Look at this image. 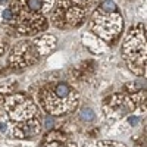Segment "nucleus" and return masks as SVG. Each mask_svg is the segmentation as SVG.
I'll list each match as a JSON object with an SVG mask.
<instances>
[{
    "instance_id": "obj_8",
    "label": "nucleus",
    "mask_w": 147,
    "mask_h": 147,
    "mask_svg": "<svg viewBox=\"0 0 147 147\" xmlns=\"http://www.w3.org/2000/svg\"><path fill=\"white\" fill-rule=\"evenodd\" d=\"M100 12H103V13H113V12H116L118 6L115 2H112V0H106V2H103L100 5Z\"/></svg>"
},
{
    "instance_id": "obj_2",
    "label": "nucleus",
    "mask_w": 147,
    "mask_h": 147,
    "mask_svg": "<svg viewBox=\"0 0 147 147\" xmlns=\"http://www.w3.org/2000/svg\"><path fill=\"white\" fill-rule=\"evenodd\" d=\"M3 107L9 118L16 122H25L34 119L37 115V106L34 105V102L21 93L9 96L3 103Z\"/></svg>"
},
{
    "instance_id": "obj_1",
    "label": "nucleus",
    "mask_w": 147,
    "mask_h": 147,
    "mask_svg": "<svg viewBox=\"0 0 147 147\" xmlns=\"http://www.w3.org/2000/svg\"><path fill=\"white\" fill-rule=\"evenodd\" d=\"M124 56L134 74L143 75L146 72V32L143 25L129 31L124 44Z\"/></svg>"
},
{
    "instance_id": "obj_10",
    "label": "nucleus",
    "mask_w": 147,
    "mask_h": 147,
    "mask_svg": "<svg viewBox=\"0 0 147 147\" xmlns=\"http://www.w3.org/2000/svg\"><path fill=\"white\" fill-rule=\"evenodd\" d=\"M3 19L7 21V22H13L15 21V15H13V12H12L10 9H5L3 10V13H2Z\"/></svg>"
},
{
    "instance_id": "obj_4",
    "label": "nucleus",
    "mask_w": 147,
    "mask_h": 147,
    "mask_svg": "<svg viewBox=\"0 0 147 147\" xmlns=\"http://www.w3.org/2000/svg\"><path fill=\"white\" fill-rule=\"evenodd\" d=\"M134 100L122 94H115L105 100V112L109 118H121L134 109Z\"/></svg>"
},
{
    "instance_id": "obj_13",
    "label": "nucleus",
    "mask_w": 147,
    "mask_h": 147,
    "mask_svg": "<svg viewBox=\"0 0 147 147\" xmlns=\"http://www.w3.org/2000/svg\"><path fill=\"white\" fill-rule=\"evenodd\" d=\"M138 121H140L138 118L134 116V118H131V119H129V124H131V125H137V124H138Z\"/></svg>"
},
{
    "instance_id": "obj_11",
    "label": "nucleus",
    "mask_w": 147,
    "mask_h": 147,
    "mask_svg": "<svg viewBox=\"0 0 147 147\" xmlns=\"http://www.w3.org/2000/svg\"><path fill=\"white\" fill-rule=\"evenodd\" d=\"M99 147H125V146L116 141H99Z\"/></svg>"
},
{
    "instance_id": "obj_6",
    "label": "nucleus",
    "mask_w": 147,
    "mask_h": 147,
    "mask_svg": "<svg viewBox=\"0 0 147 147\" xmlns=\"http://www.w3.org/2000/svg\"><path fill=\"white\" fill-rule=\"evenodd\" d=\"M43 147H77V146L74 143H69L68 138L62 132L53 131L46 137V141H44Z\"/></svg>"
},
{
    "instance_id": "obj_7",
    "label": "nucleus",
    "mask_w": 147,
    "mask_h": 147,
    "mask_svg": "<svg viewBox=\"0 0 147 147\" xmlns=\"http://www.w3.org/2000/svg\"><path fill=\"white\" fill-rule=\"evenodd\" d=\"M49 2L52 3V0H27V7L31 12H43L46 10Z\"/></svg>"
},
{
    "instance_id": "obj_3",
    "label": "nucleus",
    "mask_w": 147,
    "mask_h": 147,
    "mask_svg": "<svg viewBox=\"0 0 147 147\" xmlns=\"http://www.w3.org/2000/svg\"><path fill=\"white\" fill-rule=\"evenodd\" d=\"M38 55L40 53L34 50L31 43H19V46L13 49L9 57V65L12 68H25L35 63L38 60Z\"/></svg>"
},
{
    "instance_id": "obj_5",
    "label": "nucleus",
    "mask_w": 147,
    "mask_h": 147,
    "mask_svg": "<svg viewBox=\"0 0 147 147\" xmlns=\"http://www.w3.org/2000/svg\"><path fill=\"white\" fill-rule=\"evenodd\" d=\"M41 131V122L34 118V119H30V121H25V122H21L18 127L13 128V136L18 137V138H28V140H32L34 137H37Z\"/></svg>"
},
{
    "instance_id": "obj_9",
    "label": "nucleus",
    "mask_w": 147,
    "mask_h": 147,
    "mask_svg": "<svg viewBox=\"0 0 147 147\" xmlns=\"http://www.w3.org/2000/svg\"><path fill=\"white\" fill-rule=\"evenodd\" d=\"M81 118H82L85 122H91V121H94L96 113H94V110H93L91 107H84V109L81 110Z\"/></svg>"
},
{
    "instance_id": "obj_12",
    "label": "nucleus",
    "mask_w": 147,
    "mask_h": 147,
    "mask_svg": "<svg viewBox=\"0 0 147 147\" xmlns=\"http://www.w3.org/2000/svg\"><path fill=\"white\" fill-rule=\"evenodd\" d=\"M53 125H55V119L50 118V116H47L46 118V128H53Z\"/></svg>"
}]
</instances>
